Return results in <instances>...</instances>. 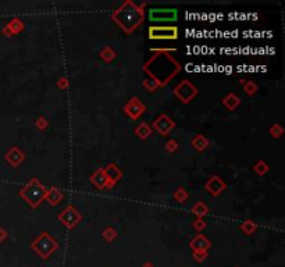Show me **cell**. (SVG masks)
<instances>
[{"label": "cell", "mask_w": 285, "mask_h": 267, "mask_svg": "<svg viewBox=\"0 0 285 267\" xmlns=\"http://www.w3.org/2000/svg\"><path fill=\"white\" fill-rule=\"evenodd\" d=\"M113 18L126 32H132L143 20V11L134 3L127 1L113 14Z\"/></svg>", "instance_id": "1"}, {"label": "cell", "mask_w": 285, "mask_h": 267, "mask_svg": "<svg viewBox=\"0 0 285 267\" xmlns=\"http://www.w3.org/2000/svg\"><path fill=\"white\" fill-rule=\"evenodd\" d=\"M150 21H174L177 18V10L173 9H153L149 11Z\"/></svg>", "instance_id": "4"}, {"label": "cell", "mask_w": 285, "mask_h": 267, "mask_svg": "<svg viewBox=\"0 0 285 267\" xmlns=\"http://www.w3.org/2000/svg\"><path fill=\"white\" fill-rule=\"evenodd\" d=\"M21 194L28 203H31L32 206H36L42 200L46 192H45L42 185L39 184L36 180H33L24 188V191H22Z\"/></svg>", "instance_id": "2"}, {"label": "cell", "mask_w": 285, "mask_h": 267, "mask_svg": "<svg viewBox=\"0 0 285 267\" xmlns=\"http://www.w3.org/2000/svg\"><path fill=\"white\" fill-rule=\"evenodd\" d=\"M60 220H62L63 223H65L68 227H71L74 226L75 223L79 220V215L77 213V210L73 209V207H67L65 212L60 216Z\"/></svg>", "instance_id": "5"}, {"label": "cell", "mask_w": 285, "mask_h": 267, "mask_svg": "<svg viewBox=\"0 0 285 267\" xmlns=\"http://www.w3.org/2000/svg\"><path fill=\"white\" fill-rule=\"evenodd\" d=\"M95 177H97L99 180L97 181H94L97 186H105V184L107 183V177L105 175V173L103 171H99L97 174H95Z\"/></svg>", "instance_id": "6"}, {"label": "cell", "mask_w": 285, "mask_h": 267, "mask_svg": "<svg viewBox=\"0 0 285 267\" xmlns=\"http://www.w3.org/2000/svg\"><path fill=\"white\" fill-rule=\"evenodd\" d=\"M177 32V28L174 27H153L149 30V36L152 39H175Z\"/></svg>", "instance_id": "3"}]
</instances>
